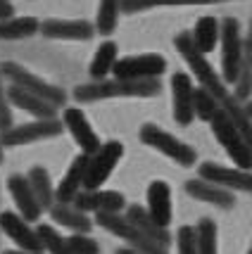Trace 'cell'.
<instances>
[{
  "mask_svg": "<svg viewBox=\"0 0 252 254\" xmlns=\"http://www.w3.org/2000/svg\"><path fill=\"white\" fill-rule=\"evenodd\" d=\"M160 81L157 78H145V81H124V78H112V81H90L84 86L74 88V100L79 102H98V100L112 98H155L160 95Z\"/></svg>",
  "mask_w": 252,
  "mask_h": 254,
  "instance_id": "1",
  "label": "cell"
},
{
  "mask_svg": "<svg viewBox=\"0 0 252 254\" xmlns=\"http://www.w3.org/2000/svg\"><path fill=\"white\" fill-rule=\"evenodd\" d=\"M2 76H7V81H10L12 86H17V88L26 90V93H31L36 98L50 102L53 107H62L67 102L65 90L53 86V83H48V81H43V78L36 76V74H31L29 69H24L17 62H2Z\"/></svg>",
  "mask_w": 252,
  "mask_h": 254,
  "instance_id": "2",
  "label": "cell"
},
{
  "mask_svg": "<svg viewBox=\"0 0 252 254\" xmlns=\"http://www.w3.org/2000/svg\"><path fill=\"white\" fill-rule=\"evenodd\" d=\"M212 126V133H214V138L219 140V145L226 150V155L233 159V164L243 169V171H252V152L248 143H245V138L241 135V131L233 126L229 117L224 114V112H217L214 114V119L209 122Z\"/></svg>",
  "mask_w": 252,
  "mask_h": 254,
  "instance_id": "3",
  "label": "cell"
},
{
  "mask_svg": "<svg viewBox=\"0 0 252 254\" xmlns=\"http://www.w3.org/2000/svg\"><path fill=\"white\" fill-rule=\"evenodd\" d=\"M221 81L236 83L243 64V36L236 17L221 19Z\"/></svg>",
  "mask_w": 252,
  "mask_h": 254,
  "instance_id": "4",
  "label": "cell"
},
{
  "mask_svg": "<svg viewBox=\"0 0 252 254\" xmlns=\"http://www.w3.org/2000/svg\"><path fill=\"white\" fill-rule=\"evenodd\" d=\"M98 226H102L105 231H110L112 235L121 238L124 243L129 245V250L138 254H169L167 247L153 243L150 238H145L136 226H133L126 216L121 214H98Z\"/></svg>",
  "mask_w": 252,
  "mask_h": 254,
  "instance_id": "5",
  "label": "cell"
},
{
  "mask_svg": "<svg viewBox=\"0 0 252 254\" xmlns=\"http://www.w3.org/2000/svg\"><path fill=\"white\" fill-rule=\"evenodd\" d=\"M141 140L145 145L155 147L157 152H162L165 157L174 159L176 164H181V166H193L197 159L195 150H193L190 145L181 143L178 138H174L171 133H167L165 128H160V126H155V124H145V126H143Z\"/></svg>",
  "mask_w": 252,
  "mask_h": 254,
  "instance_id": "6",
  "label": "cell"
},
{
  "mask_svg": "<svg viewBox=\"0 0 252 254\" xmlns=\"http://www.w3.org/2000/svg\"><path fill=\"white\" fill-rule=\"evenodd\" d=\"M65 128V124L60 119H36V122L22 124V126H12L10 131L0 135L2 147H19V145H31L38 140L57 138Z\"/></svg>",
  "mask_w": 252,
  "mask_h": 254,
  "instance_id": "7",
  "label": "cell"
},
{
  "mask_svg": "<svg viewBox=\"0 0 252 254\" xmlns=\"http://www.w3.org/2000/svg\"><path fill=\"white\" fill-rule=\"evenodd\" d=\"M114 78L124 81H145V78H157L167 71V60L157 53H145V55H129L117 60L114 64Z\"/></svg>",
  "mask_w": 252,
  "mask_h": 254,
  "instance_id": "8",
  "label": "cell"
},
{
  "mask_svg": "<svg viewBox=\"0 0 252 254\" xmlns=\"http://www.w3.org/2000/svg\"><path fill=\"white\" fill-rule=\"evenodd\" d=\"M121 157H124V145L119 140L102 143V147H100L95 155H90V159H88L84 190H100V186L110 178V174L114 171V166L119 164Z\"/></svg>",
  "mask_w": 252,
  "mask_h": 254,
  "instance_id": "9",
  "label": "cell"
},
{
  "mask_svg": "<svg viewBox=\"0 0 252 254\" xmlns=\"http://www.w3.org/2000/svg\"><path fill=\"white\" fill-rule=\"evenodd\" d=\"M0 233H5L12 243L19 247V252H29V254L43 252V243H41L36 228H31L29 221H24L22 216L14 214V211H2L0 214Z\"/></svg>",
  "mask_w": 252,
  "mask_h": 254,
  "instance_id": "10",
  "label": "cell"
},
{
  "mask_svg": "<svg viewBox=\"0 0 252 254\" xmlns=\"http://www.w3.org/2000/svg\"><path fill=\"white\" fill-rule=\"evenodd\" d=\"M200 178H205L209 183L219 186L226 190H243V192H252V171H243V169H229V166L214 164V162H205L200 164Z\"/></svg>",
  "mask_w": 252,
  "mask_h": 254,
  "instance_id": "11",
  "label": "cell"
},
{
  "mask_svg": "<svg viewBox=\"0 0 252 254\" xmlns=\"http://www.w3.org/2000/svg\"><path fill=\"white\" fill-rule=\"evenodd\" d=\"M62 124H65L67 131L72 133V138L77 140V145L81 147L84 155H95L100 147H102L98 133L93 131V126L88 124L86 114L79 110V107H67L62 112Z\"/></svg>",
  "mask_w": 252,
  "mask_h": 254,
  "instance_id": "12",
  "label": "cell"
},
{
  "mask_svg": "<svg viewBox=\"0 0 252 254\" xmlns=\"http://www.w3.org/2000/svg\"><path fill=\"white\" fill-rule=\"evenodd\" d=\"M79 211H95V214H121L126 209V199L117 190H81L72 202Z\"/></svg>",
  "mask_w": 252,
  "mask_h": 254,
  "instance_id": "13",
  "label": "cell"
},
{
  "mask_svg": "<svg viewBox=\"0 0 252 254\" xmlns=\"http://www.w3.org/2000/svg\"><path fill=\"white\" fill-rule=\"evenodd\" d=\"M193 98H195L193 78L186 71H176L171 76V100H174V119L178 126H188L195 119Z\"/></svg>",
  "mask_w": 252,
  "mask_h": 254,
  "instance_id": "14",
  "label": "cell"
},
{
  "mask_svg": "<svg viewBox=\"0 0 252 254\" xmlns=\"http://www.w3.org/2000/svg\"><path fill=\"white\" fill-rule=\"evenodd\" d=\"M53 41H90L95 36V24L86 19H45L41 22V31Z\"/></svg>",
  "mask_w": 252,
  "mask_h": 254,
  "instance_id": "15",
  "label": "cell"
},
{
  "mask_svg": "<svg viewBox=\"0 0 252 254\" xmlns=\"http://www.w3.org/2000/svg\"><path fill=\"white\" fill-rule=\"evenodd\" d=\"M88 159L90 155H81L74 157V162L69 164L67 174L62 176L60 186L55 188V202L60 204H72L77 195L84 190V183H86V171H88Z\"/></svg>",
  "mask_w": 252,
  "mask_h": 254,
  "instance_id": "16",
  "label": "cell"
},
{
  "mask_svg": "<svg viewBox=\"0 0 252 254\" xmlns=\"http://www.w3.org/2000/svg\"><path fill=\"white\" fill-rule=\"evenodd\" d=\"M7 190H10L12 199H14V204H17V209H19V216H22L24 221H38L41 219V204H38V199L33 195L31 186H29V181L26 176L22 174H12L7 178Z\"/></svg>",
  "mask_w": 252,
  "mask_h": 254,
  "instance_id": "17",
  "label": "cell"
},
{
  "mask_svg": "<svg viewBox=\"0 0 252 254\" xmlns=\"http://www.w3.org/2000/svg\"><path fill=\"white\" fill-rule=\"evenodd\" d=\"M145 209L160 228H169V223H171V188L165 181H153L150 183Z\"/></svg>",
  "mask_w": 252,
  "mask_h": 254,
  "instance_id": "18",
  "label": "cell"
},
{
  "mask_svg": "<svg viewBox=\"0 0 252 254\" xmlns=\"http://www.w3.org/2000/svg\"><path fill=\"white\" fill-rule=\"evenodd\" d=\"M186 192L193 199L207 202V204H214V207H221V209L236 207V197H233L231 190L219 188V186L209 183V181H205V178H190V181L186 183Z\"/></svg>",
  "mask_w": 252,
  "mask_h": 254,
  "instance_id": "19",
  "label": "cell"
},
{
  "mask_svg": "<svg viewBox=\"0 0 252 254\" xmlns=\"http://www.w3.org/2000/svg\"><path fill=\"white\" fill-rule=\"evenodd\" d=\"M124 216H126V219H129V221L145 235V238H150L153 243L162 245V247L169 250V245H171V233L167 231V228H160V226L153 221V216L148 214L145 207H141V204H129Z\"/></svg>",
  "mask_w": 252,
  "mask_h": 254,
  "instance_id": "20",
  "label": "cell"
},
{
  "mask_svg": "<svg viewBox=\"0 0 252 254\" xmlns=\"http://www.w3.org/2000/svg\"><path fill=\"white\" fill-rule=\"evenodd\" d=\"M7 100H10V105L33 114L36 119H57V107H53L50 102L36 98L31 93H26V90L17 88V86L7 88Z\"/></svg>",
  "mask_w": 252,
  "mask_h": 254,
  "instance_id": "21",
  "label": "cell"
},
{
  "mask_svg": "<svg viewBox=\"0 0 252 254\" xmlns=\"http://www.w3.org/2000/svg\"><path fill=\"white\" fill-rule=\"evenodd\" d=\"M193 36V43L195 48L202 53V55H207L212 53L217 43H219L221 38V22L219 19H214V17H200L195 22V29L190 31Z\"/></svg>",
  "mask_w": 252,
  "mask_h": 254,
  "instance_id": "22",
  "label": "cell"
},
{
  "mask_svg": "<svg viewBox=\"0 0 252 254\" xmlns=\"http://www.w3.org/2000/svg\"><path fill=\"white\" fill-rule=\"evenodd\" d=\"M50 216H53V221H57L60 226H65V228H72L74 233H84L86 235L93 228L90 219H88L84 211H79L74 204H60V202H55L53 209H50Z\"/></svg>",
  "mask_w": 252,
  "mask_h": 254,
  "instance_id": "23",
  "label": "cell"
},
{
  "mask_svg": "<svg viewBox=\"0 0 252 254\" xmlns=\"http://www.w3.org/2000/svg\"><path fill=\"white\" fill-rule=\"evenodd\" d=\"M26 181H29V186H31L41 209H48V211L53 209V204H55V188L50 183V174L45 171L43 166H33L31 171L26 174Z\"/></svg>",
  "mask_w": 252,
  "mask_h": 254,
  "instance_id": "24",
  "label": "cell"
},
{
  "mask_svg": "<svg viewBox=\"0 0 252 254\" xmlns=\"http://www.w3.org/2000/svg\"><path fill=\"white\" fill-rule=\"evenodd\" d=\"M38 31H41V22L36 17H12L0 22V41H22V38H31Z\"/></svg>",
  "mask_w": 252,
  "mask_h": 254,
  "instance_id": "25",
  "label": "cell"
},
{
  "mask_svg": "<svg viewBox=\"0 0 252 254\" xmlns=\"http://www.w3.org/2000/svg\"><path fill=\"white\" fill-rule=\"evenodd\" d=\"M117 60H119V48H117V43H112V41L100 43V48L95 50V55H93L90 69H88L90 76L95 78V81H105V76L114 69Z\"/></svg>",
  "mask_w": 252,
  "mask_h": 254,
  "instance_id": "26",
  "label": "cell"
},
{
  "mask_svg": "<svg viewBox=\"0 0 252 254\" xmlns=\"http://www.w3.org/2000/svg\"><path fill=\"white\" fill-rule=\"evenodd\" d=\"M212 2H229V0H121V12H145L153 7H174V5H212Z\"/></svg>",
  "mask_w": 252,
  "mask_h": 254,
  "instance_id": "27",
  "label": "cell"
},
{
  "mask_svg": "<svg viewBox=\"0 0 252 254\" xmlns=\"http://www.w3.org/2000/svg\"><path fill=\"white\" fill-rule=\"evenodd\" d=\"M119 12H121V0H100L98 14H95V31H100L102 36L114 33L117 22H119Z\"/></svg>",
  "mask_w": 252,
  "mask_h": 254,
  "instance_id": "28",
  "label": "cell"
},
{
  "mask_svg": "<svg viewBox=\"0 0 252 254\" xmlns=\"http://www.w3.org/2000/svg\"><path fill=\"white\" fill-rule=\"evenodd\" d=\"M36 233H38V238H41V243H43V250H48L50 254H74L72 247H69V243H67V238H62L53 226L41 223V226L36 228Z\"/></svg>",
  "mask_w": 252,
  "mask_h": 254,
  "instance_id": "29",
  "label": "cell"
},
{
  "mask_svg": "<svg viewBox=\"0 0 252 254\" xmlns=\"http://www.w3.org/2000/svg\"><path fill=\"white\" fill-rule=\"evenodd\" d=\"M193 107H195V117H197V119H202V122H212V119H214V114L221 110L219 102H217V98H214L209 90L202 88V86H200V88H195Z\"/></svg>",
  "mask_w": 252,
  "mask_h": 254,
  "instance_id": "30",
  "label": "cell"
},
{
  "mask_svg": "<svg viewBox=\"0 0 252 254\" xmlns=\"http://www.w3.org/2000/svg\"><path fill=\"white\" fill-rule=\"evenodd\" d=\"M233 95L241 100H250L252 98V57H245L243 55V64H241V71H238V78L233 83Z\"/></svg>",
  "mask_w": 252,
  "mask_h": 254,
  "instance_id": "31",
  "label": "cell"
},
{
  "mask_svg": "<svg viewBox=\"0 0 252 254\" xmlns=\"http://www.w3.org/2000/svg\"><path fill=\"white\" fill-rule=\"evenodd\" d=\"M195 228L200 240V254H217V223L212 219H202Z\"/></svg>",
  "mask_w": 252,
  "mask_h": 254,
  "instance_id": "32",
  "label": "cell"
},
{
  "mask_svg": "<svg viewBox=\"0 0 252 254\" xmlns=\"http://www.w3.org/2000/svg\"><path fill=\"white\" fill-rule=\"evenodd\" d=\"M176 250H178V254H200V240H197L195 226H181L176 231Z\"/></svg>",
  "mask_w": 252,
  "mask_h": 254,
  "instance_id": "33",
  "label": "cell"
},
{
  "mask_svg": "<svg viewBox=\"0 0 252 254\" xmlns=\"http://www.w3.org/2000/svg\"><path fill=\"white\" fill-rule=\"evenodd\" d=\"M67 243L72 247V252L74 254H100V245L93 240V238H88L84 233H74V235H69L67 238Z\"/></svg>",
  "mask_w": 252,
  "mask_h": 254,
  "instance_id": "34",
  "label": "cell"
},
{
  "mask_svg": "<svg viewBox=\"0 0 252 254\" xmlns=\"http://www.w3.org/2000/svg\"><path fill=\"white\" fill-rule=\"evenodd\" d=\"M10 128H12V110L5 83H2V62H0V133L10 131Z\"/></svg>",
  "mask_w": 252,
  "mask_h": 254,
  "instance_id": "35",
  "label": "cell"
},
{
  "mask_svg": "<svg viewBox=\"0 0 252 254\" xmlns=\"http://www.w3.org/2000/svg\"><path fill=\"white\" fill-rule=\"evenodd\" d=\"M12 0H0V22H5V19H12Z\"/></svg>",
  "mask_w": 252,
  "mask_h": 254,
  "instance_id": "36",
  "label": "cell"
},
{
  "mask_svg": "<svg viewBox=\"0 0 252 254\" xmlns=\"http://www.w3.org/2000/svg\"><path fill=\"white\" fill-rule=\"evenodd\" d=\"M243 55L252 57V19H250V29H248V36L243 38Z\"/></svg>",
  "mask_w": 252,
  "mask_h": 254,
  "instance_id": "37",
  "label": "cell"
},
{
  "mask_svg": "<svg viewBox=\"0 0 252 254\" xmlns=\"http://www.w3.org/2000/svg\"><path fill=\"white\" fill-rule=\"evenodd\" d=\"M117 254H138V252H133L129 247H121V250H117Z\"/></svg>",
  "mask_w": 252,
  "mask_h": 254,
  "instance_id": "38",
  "label": "cell"
},
{
  "mask_svg": "<svg viewBox=\"0 0 252 254\" xmlns=\"http://www.w3.org/2000/svg\"><path fill=\"white\" fill-rule=\"evenodd\" d=\"M245 112H248V117L252 119V102H248V105H245Z\"/></svg>",
  "mask_w": 252,
  "mask_h": 254,
  "instance_id": "39",
  "label": "cell"
},
{
  "mask_svg": "<svg viewBox=\"0 0 252 254\" xmlns=\"http://www.w3.org/2000/svg\"><path fill=\"white\" fill-rule=\"evenodd\" d=\"M2 254H29V252H19V250H7V252H2Z\"/></svg>",
  "mask_w": 252,
  "mask_h": 254,
  "instance_id": "40",
  "label": "cell"
},
{
  "mask_svg": "<svg viewBox=\"0 0 252 254\" xmlns=\"http://www.w3.org/2000/svg\"><path fill=\"white\" fill-rule=\"evenodd\" d=\"M2 135V133H0ZM0 162H2V143H0Z\"/></svg>",
  "mask_w": 252,
  "mask_h": 254,
  "instance_id": "41",
  "label": "cell"
},
{
  "mask_svg": "<svg viewBox=\"0 0 252 254\" xmlns=\"http://www.w3.org/2000/svg\"><path fill=\"white\" fill-rule=\"evenodd\" d=\"M248 254H252V245H250V250H248Z\"/></svg>",
  "mask_w": 252,
  "mask_h": 254,
  "instance_id": "42",
  "label": "cell"
},
{
  "mask_svg": "<svg viewBox=\"0 0 252 254\" xmlns=\"http://www.w3.org/2000/svg\"><path fill=\"white\" fill-rule=\"evenodd\" d=\"M0 214H2V211H0Z\"/></svg>",
  "mask_w": 252,
  "mask_h": 254,
  "instance_id": "43",
  "label": "cell"
}]
</instances>
